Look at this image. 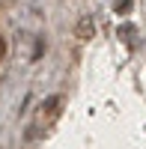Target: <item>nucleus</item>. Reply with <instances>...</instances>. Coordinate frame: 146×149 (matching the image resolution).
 Wrapping results in <instances>:
<instances>
[{"label": "nucleus", "mask_w": 146, "mask_h": 149, "mask_svg": "<svg viewBox=\"0 0 146 149\" xmlns=\"http://www.w3.org/2000/svg\"><path fill=\"white\" fill-rule=\"evenodd\" d=\"M81 36H83V39H90V36H92V24H90V18L81 21Z\"/></svg>", "instance_id": "1"}, {"label": "nucleus", "mask_w": 146, "mask_h": 149, "mask_svg": "<svg viewBox=\"0 0 146 149\" xmlns=\"http://www.w3.org/2000/svg\"><path fill=\"white\" fill-rule=\"evenodd\" d=\"M3 57H6V39L0 36V60H3Z\"/></svg>", "instance_id": "2"}]
</instances>
